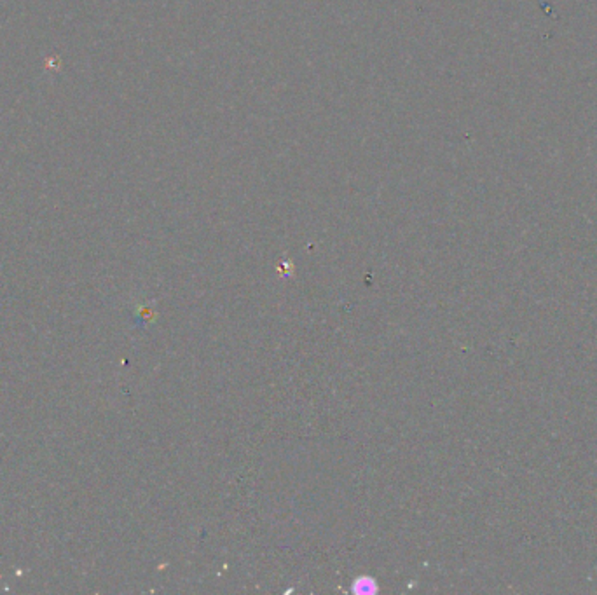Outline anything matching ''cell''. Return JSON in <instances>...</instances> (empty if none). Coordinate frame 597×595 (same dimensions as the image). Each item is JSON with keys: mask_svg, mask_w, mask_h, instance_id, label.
Here are the masks:
<instances>
[{"mask_svg": "<svg viewBox=\"0 0 597 595\" xmlns=\"http://www.w3.org/2000/svg\"><path fill=\"white\" fill-rule=\"evenodd\" d=\"M356 585H362V589H356L358 592H362V594H367V592L370 594V592H374V590H376V585H374L372 580H369V578L358 580V582H356Z\"/></svg>", "mask_w": 597, "mask_h": 595, "instance_id": "6da1fadb", "label": "cell"}]
</instances>
